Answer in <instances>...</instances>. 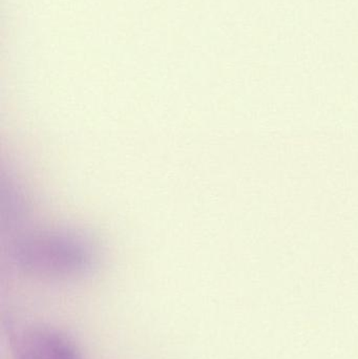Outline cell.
I'll return each mask as SVG.
<instances>
[{
    "label": "cell",
    "mask_w": 358,
    "mask_h": 359,
    "mask_svg": "<svg viewBox=\"0 0 358 359\" xmlns=\"http://www.w3.org/2000/svg\"><path fill=\"white\" fill-rule=\"evenodd\" d=\"M10 341L15 359H82L69 339L42 325L17 329Z\"/></svg>",
    "instance_id": "obj_1"
}]
</instances>
